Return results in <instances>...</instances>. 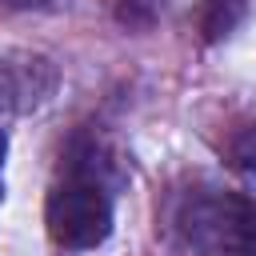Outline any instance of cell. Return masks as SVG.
<instances>
[{
    "label": "cell",
    "mask_w": 256,
    "mask_h": 256,
    "mask_svg": "<svg viewBox=\"0 0 256 256\" xmlns=\"http://www.w3.org/2000/svg\"><path fill=\"white\" fill-rule=\"evenodd\" d=\"M188 232L224 256H256V204L248 196L196 200L188 216Z\"/></svg>",
    "instance_id": "obj_2"
},
{
    "label": "cell",
    "mask_w": 256,
    "mask_h": 256,
    "mask_svg": "<svg viewBox=\"0 0 256 256\" xmlns=\"http://www.w3.org/2000/svg\"><path fill=\"white\" fill-rule=\"evenodd\" d=\"M252 0H200V36L208 44L236 32V24L248 16Z\"/></svg>",
    "instance_id": "obj_4"
},
{
    "label": "cell",
    "mask_w": 256,
    "mask_h": 256,
    "mask_svg": "<svg viewBox=\"0 0 256 256\" xmlns=\"http://www.w3.org/2000/svg\"><path fill=\"white\" fill-rule=\"evenodd\" d=\"M56 88V68L52 60L36 52H12L0 60V108L4 112H28L44 104Z\"/></svg>",
    "instance_id": "obj_3"
},
{
    "label": "cell",
    "mask_w": 256,
    "mask_h": 256,
    "mask_svg": "<svg viewBox=\"0 0 256 256\" xmlns=\"http://www.w3.org/2000/svg\"><path fill=\"white\" fill-rule=\"evenodd\" d=\"M44 224H48V236L60 248L84 252V248H96V244L108 240V232H112V204H108L100 184L68 180L60 188H52V196L44 204Z\"/></svg>",
    "instance_id": "obj_1"
},
{
    "label": "cell",
    "mask_w": 256,
    "mask_h": 256,
    "mask_svg": "<svg viewBox=\"0 0 256 256\" xmlns=\"http://www.w3.org/2000/svg\"><path fill=\"white\" fill-rule=\"evenodd\" d=\"M232 164L248 176H256V124H248L236 140H232Z\"/></svg>",
    "instance_id": "obj_5"
},
{
    "label": "cell",
    "mask_w": 256,
    "mask_h": 256,
    "mask_svg": "<svg viewBox=\"0 0 256 256\" xmlns=\"http://www.w3.org/2000/svg\"><path fill=\"white\" fill-rule=\"evenodd\" d=\"M4 152H8V136H4V128H0V168H4Z\"/></svg>",
    "instance_id": "obj_6"
}]
</instances>
